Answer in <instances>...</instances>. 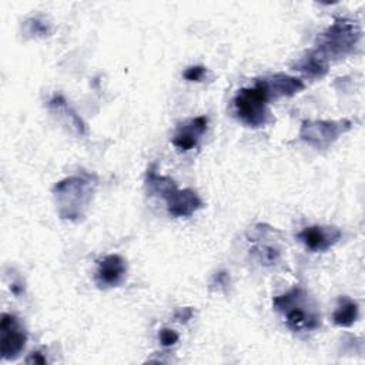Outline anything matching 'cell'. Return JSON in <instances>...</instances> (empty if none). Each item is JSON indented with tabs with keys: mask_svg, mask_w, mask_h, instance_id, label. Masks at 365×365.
I'll return each instance as SVG.
<instances>
[{
	"mask_svg": "<svg viewBox=\"0 0 365 365\" xmlns=\"http://www.w3.org/2000/svg\"><path fill=\"white\" fill-rule=\"evenodd\" d=\"M191 317H192L191 308H180V309H177V312L174 315L175 321H178V322H187L188 319H191Z\"/></svg>",
	"mask_w": 365,
	"mask_h": 365,
	"instance_id": "cell-16",
	"label": "cell"
},
{
	"mask_svg": "<svg viewBox=\"0 0 365 365\" xmlns=\"http://www.w3.org/2000/svg\"><path fill=\"white\" fill-rule=\"evenodd\" d=\"M205 71L204 66H191L184 71V78L188 81H201Z\"/></svg>",
	"mask_w": 365,
	"mask_h": 365,
	"instance_id": "cell-14",
	"label": "cell"
},
{
	"mask_svg": "<svg viewBox=\"0 0 365 365\" xmlns=\"http://www.w3.org/2000/svg\"><path fill=\"white\" fill-rule=\"evenodd\" d=\"M351 128V121H311L305 120L299 130V137L315 148L329 147L341 134Z\"/></svg>",
	"mask_w": 365,
	"mask_h": 365,
	"instance_id": "cell-5",
	"label": "cell"
},
{
	"mask_svg": "<svg viewBox=\"0 0 365 365\" xmlns=\"http://www.w3.org/2000/svg\"><path fill=\"white\" fill-rule=\"evenodd\" d=\"M0 351L3 359H16L24 349L27 332L20 325L19 319L11 314H1L0 319Z\"/></svg>",
	"mask_w": 365,
	"mask_h": 365,
	"instance_id": "cell-6",
	"label": "cell"
},
{
	"mask_svg": "<svg viewBox=\"0 0 365 365\" xmlns=\"http://www.w3.org/2000/svg\"><path fill=\"white\" fill-rule=\"evenodd\" d=\"M272 305L284 315L287 327L294 332H308L321 327L318 307L301 287L275 297Z\"/></svg>",
	"mask_w": 365,
	"mask_h": 365,
	"instance_id": "cell-1",
	"label": "cell"
},
{
	"mask_svg": "<svg viewBox=\"0 0 365 365\" xmlns=\"http://www.w3.org/2000/svg\"><path fill=\"white\" fill-rule=\"evenodd\" d=\"M26 362H29V364H31V362H34V364H46L47 361H46V358L40 352H31L30 356L26 359Z\"/></svg>",
	"mask_w": 365,
	"mask_h": 365,
	"instance_id": "cell-17",
	"label": "cell"
},
{
	"mask_svg": "<svg viewBox=\"0 0 365 365\" xmlns=\"http://www.w3.org/2000/svg\"><path fill=\"white\" fill-rule=\"evenodd\" d=\"M269 93L265 80H258L252 87L241 88L234 98L238 118L250 127H261L267 123V103Z\"/></svg>",
	"mask_w": 365,
	"mask_h": 365,
	"instance_id": "cell-3",
	"label": "cell"
},
{
	"mask_svg": "<svg viewBox=\"0 0 365 365\" xmlns=\"http://www.w3.org/2000/svg\"><path fill=\"white\" fill-rule=\"evenodd\" d=\"M297 68L299 71H304L305 74H309V76H314V77H322L328 70L325 61L317 53H311L308 57L302 58L298 63Z\"/></svg>",
	"mask_w": 365,
	"mask_h": 365,
	"instance_id": "cell-12",
	"label": "cell"
},
{
	"mask_svg": "<svg viewBox=\"0 0 365 365\" xmlns=\"http://www.w3.org/2000/svg\"><path fill=\"white\" fill-rule=\"evenodd\" d=\"M268 87V93H269V98L271 97H289L294 96L295 93L301 91L304 88V83L297 78V77H291L287 74H274L269 78H264Z\"/></svg>",
	"mask_w": 365,
	"mask_h": 365,
	"instance_id": "cell-10",
	"label": "cell"
},
{
	"mask_svg": "<svg viewBox=\"0 0 365 365\" xmlns=\"http://www.w3.org/2000/svg\"><path fill=\"white\" fill-rule=\"evenodd\" d=\"M359 38V30L356 24L348 20L335 21L322 36L319 37L318 50L315 51L322 60L325 57L344 56L355 47Z\"/></svg>",
	"mask_w": 365,
	"mask_h": 365,
	"instance_id": "cell-4",
	"label": "cell"
},
{
	"mask_svg": "<svg viewBox=\"0 0 365 365\" xmlns=\"http://www.w3.org/2000/svg\"><path fill=\"white\" fill-rule=\"evenodd\" d=\"M259 254H261V261H264L265 264H272L278 258L279 251L274 247H264Z\"/></svg>",
	"mask_w": 365,
	"mask_h": 365,
	"instance_id": "cell-15",
	"label": "cell"
},
{
	"mask_svg": "<svg viewBox=\"0 0 365 365\" xmlns=\"http://www.w3.org/2000/svg\"><path fill=\"white\" fill-rule=\"evenodd\" d=\"M158 338H160V342L161 345L164 346H171L174 345L177 341H178V334L174 331V329H170V328H163L158 334Z\"/></svg>",
	"mask_w": 365,
	"mask_h": 365,
	"instance_id": "cell-13",
	"label": "cell"
},
{
	"mask_svg": "<svg viewBox=\"0 0 365 365\" xmlns=\"http://www.w3.org/2000/svg\"><path fill=\"white\" fill-rule=\"evenodd\" d=\"M298 238L311 251H327L341 238V230L336 227L311 225L304 228Z\"/></svg>",
	"mask_w": 365,
	"mask_h": 365,
	"instance_id": "cell-7",
	"label": "cell"
},
{
	"mask_svg": "<svg viewBox=\"0 0 365 365\" xmlns=\"http://www.w3.org/2000/svg\"><path fill=\"white\" fill-rule=\"evenodd\" d=\"M125 271V261L118 254H108L98 262L96 282L100 288L117 287L124 279Z\"/></svg>",
	"mask_w": 365,
	"mask_h": 365,
	"instance_id": "cell-8",
	"label": "cell"
},
{
	"mask_svg": "<svg viewBox=\"0 0 365 365\" xmlns=\"http://www.w3.org/2000/svg\"><path fill=\"white\" fill-rule=\"evenodd\" d=\"M358 304L348 297H341L338 308L332 314V321L338 327H351L358 318Z\"/></svg>",
	"mask_w": 365,
	"mask_h": 365,
	"instance_id": "cell-11",
	"label": "cell"
},
{
	"mask_svg": "<svg viewBox=\"0 0 365 365\" xmlns=\"http://www.w3.org/2000/svg\"><path fill=\"white\" fill-rule=\"evenodd\" d=\"M207 123L208 120L205 115H200L190 120L187 124L178 128L173 138V144L182 151L192 150L197 145L198 135H201L207 130Z\"/></svg>",
	"mask_w": 365,
	"mask_h": 365,
	"instance_id": "cell-9",
	"label": "cell"
},
{
	"mask_svg": "<svg viewBox=\"0 0 365 365\" xmlns=\"http://www.w3.org/2000/svg\"><path fill=\"white\" fill-rule=\"evenodd\" d=\"M145 184L150 194H158L167 201L168 214L173 217H190L202 207L200 197L192 190H178L171 178L158 175L154 167L147 170Z\"/></svg>",
	"mask_w": 365,
	"mask_h": 365,
	"instance_id": "cell-2",
	"label": "cell"
}]
</instances>
